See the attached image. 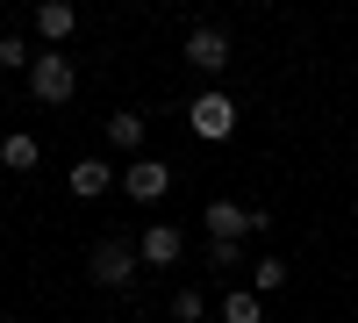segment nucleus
<instances>
[{"instance_id": "1", "label": "nucleus", "mask_w": 358, "mask_h": 323, "mask_svg": "<svg viewBox=\"0 0 358 323\" xmlns=\"http://www.w3.org/2000/svg\"><path fill=\"white\" fill-rule=\"evenodd\" d=\"M72 86H79V72H72V57H57V50H43L36 65H29V94H36V101H50V108H65V101H72Z\"/></svg>"}, {"instance_id": "2", "label": "nucleus", "mask_w": 358, "mask_h": 323, "mask_svg": "<svg viewBox=\"0 0 358 323\" xmlns=\"http://www.w3.org/2000/svg\"><path fill=\"white\" fill-rule=\"evenodd\" d=\"M136 259H143V252H136L129 238H101V245H94V259H86V273H94L101 287H129Z\"/></svg>"}, {"instance_id": "3", "label": "nucleus", "mask_w": 358, "mask_h": 323, "mask_svg": "<svg viewBox=\"0 0 358 323\" xmlns=\"http://www.w3.org/2000/svg\"><path fill=\"white\" fill-rule=\"evenodd\" d=\"M208 230H215V245H244V230H273L265 209H236V201H208Z\"/></svg>"}, {"instance_id": "4", "label": "nucleus", "mask_w": 358, "mask_h": 323, "mask_svg": "<svg viewBox=\"0 0 358 323\" xmlns=\"http://www.w3.org/2000/svg\"><path fill=\"white\" fill-rule=\"evenodd\" d=\"M187 130H194L201 144H222V137L236 130V101H229V94H201V101L187 108Z\"/></svg>"}, {"instance_id": "5", "label": "nucleus", "mask_w": 358, "mask_h": 323, "mask_svg": "<svg viewBox=\"0 0 358 323\" xmlns=\"http://www.w3.org/2000/svg\"><path fill=\"white\" fill-rule=\"evenodd\" d=\"M165 187H172V172H165L158 158H129V165H122V194H129V201H165Z\"/></svg>"}, {"instance_id": "6", "label": "nucleus", "mask_w": 358, "mask_h": 323, "mask_svg": "<svg viewBox=\"0 0 358 323\" xmlns=\"http://www.w3.org/2000/svg\"><path fill=\"white\" fill-rule=\"evenodd\" d=\"M136 252H143V266H179V252H187V238H179V223H143Z\"/></svg>"}, {"instance_id": "7", "label": "nucleus", "mask_w": 358, "mask_h": 323, "mask_svg": "<svg viewBox=\"0 0 358 323\" xmlns=\"http://www.w3.org/2000/svg\"><path fill=\"white\" fill-rule=\"evenodd\" d=\"M187 65L194 72H222L229 65V36H222V29H194V36H187Z\"/></svg>"}, {"instance_id": "8", "label": "nucleus", "mask_w": 358, "mask_h": 323, "mask_svg": "<svg viewBox=\"0 0 358 323\" xmlns=\"http://www.w3.org/2000/svg\"><path fill=\"white\" fill-rule=\"evenodd\" d=\"M115 180H122V172H115V165H101V158H79V165L65 172V187H72L79 201H94V194H108Z\"/></svg>"}, {"instance_id": "9", "label": "nucleus", "mask_w": 358, "mask_h": 323, "mask_svg": "<svg viewBox=\"0 0 358 323\" xmlns=\"http://www.w3.org/2000/svg\"><path fill=\"white\" fill-rule=\"evenodd\" d=\"M36 158H43V144L29 137V130H15V137H0V165H8V172H36Z\"/></svg>"}, {"instance_id": "10", "label": "nucleus", "mask_w": 358, "mask_h": 323, "mask_svg": "<svg viewBox=\"0 0 358 323\" xmlns=\"http://www.w3.org/2000/svg\"><path fill=\"white\" fill-rule=\"evenodd\" d=\"M72 29H79V8H65V0H43V8H36V36H50V43H65Z\"/></svg>"}, {"instance_id": "11", "label": "nucleus", "mask_w": 358, "mask_h": 323, "mask_svg": "<svg viewBox=\"0 0 358 323\" xmlns=\"http://www.w3.org/2000/svg\"><path fill=\"white\" fill-rule=\"evenodd\" d=\"M222 323H265V295L258 287H229L222 295Z\"/></svg>"}, {"instance_id": "12", "label": "nucleus", "mask_w": 358, "mask_h": 323, "mask_svg": "<svg viewBox=\"0 0 358 323\" xmlns=\"http://www.w3.org/2000/svg\"><path fill=\"white\" fill-rule=\"evenodd\" d=\"M108 144L143 158V115H129V108H122V115H108Z\"/></svg>"}, {"instance_id": "13", "label": "nucleus", "mask_w": 358, "mask_h": 323, "mask_svg": "<svg viewBox=\"0 0 358 323\" xmlns=\"http://www.w3.org/2000/svg\"><path fill=\"white\" fill-rule=\"evenodd\" d=\"M251 287L265 295V287H287V259H258V273H251Z\"/></svg>"}, {"instance_id": "14", "label": "nucleus", "mask_w": 358, "mask_h": 323, "mask_svg": "<svg viewBox=\"0 0 358 323\" xmlns=\"http://www.w3.org/2000/svg\"><path fill=\"white\" fill-rule=\"evenodd\" d=\"M0 65H15V72H29V65H36V57H29V43H22V36H0Z\"/></svg>"}, {"instance_id": "15", "label": "nucleus", "mask_w": 358, "mask_h": 323, "mask_svg": "<svg viewBox=\"0 0 358 323\" xmlns=\"http://www.w3.org/2000/svg\"><path fill=\"white\" fill-rule=\"evenodd\" d=\"M172 316H179V323H201V287H179V295H172Z\"/></svg>"}, {"instance_id": "16", "label": "nucleus", "mask_w": 358, "mask_h": 323, "mask_svg": "<svg viewBox=\"0 0 358 323\" xmlns=\"http://www.w3.org/2000/svg\"><path fill=\"white\" fill-rule=\"evenodd\" d=\"M236 259H244V245H208V266H215V273H229Z\"/></svg>"}, {"instance_id": "17", "label": "nucleus", "mask_w": 358, "mask_h": 323, "mask_svg": "<svg viewBox=\"0 0 358 323\" xmlns=\"http://www.w3.org/2000/svg\"><path fill=\"white\" fill-rule=\"evenodd\" d=\"M0 323H15V316H0Z\"/></svg>"}, {"instance_id": "18", "label": "nucleus", "mask_w": 358, "mask_h": 323, "mask_svg": "<svg viewBox=\"0 0 358 323\" xmlns=\"http://www.w3.org/2000/svg\"><path fill=\"white\" fill-rule=\"evenodd\" d=\"M0 201H8V194H0Z\"/></svg>"}]
</instances>
